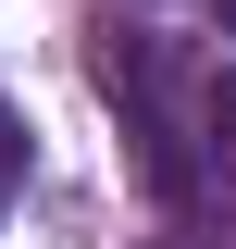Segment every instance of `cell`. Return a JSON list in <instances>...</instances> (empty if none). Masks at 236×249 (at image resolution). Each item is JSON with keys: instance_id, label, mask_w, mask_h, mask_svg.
I'll use <instances>...</instances> for the list:
<instances>
[{"instance_id": "1", "label": "cell", "mask_w": 236, "mask_h": 249, "mask_svg": "<svg viewBox=\"0 0 236 249\" xmlns=\"http://www.w3.org/2000/svg\"><path fill=\"white\" fill-rule=\"evenodd\" d=\"M211 187L236 199V88H211Z\"/></svg>"}, {"instance_id": "2", "label": "cell", "mask_w": 236, "mask_h": 249, "mask_svg": "<svg viewBox=\"0 0 236 249\" xmlns=\"http://www.w3.org/2000/svg\"><path fill=\"white\" fill-rule=\"evenodd\" d=\"M13 162H25V137H13V112H0V175H13Z\"/></svg>"}]
</instances>
